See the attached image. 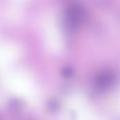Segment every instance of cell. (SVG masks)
Here are the masks:
<instances>
[{
	"label": "cell",
	"instance_id": "6da1fadb",
	"mask_svg": "<svg viewBox=\"0 0 120 120\" xmlns=\"http://www.w3.org/2000/svg\"><path fill=\"white\" fill-rule=\"evenodd\" d=\"M66 18L67 23L70 26H75L80 22L81 19V11L79 8L76 6L71 7L67 10Z\"/></svg>",
	"mask_w": 120,
	"mask_h": 120
}]
</instances>
